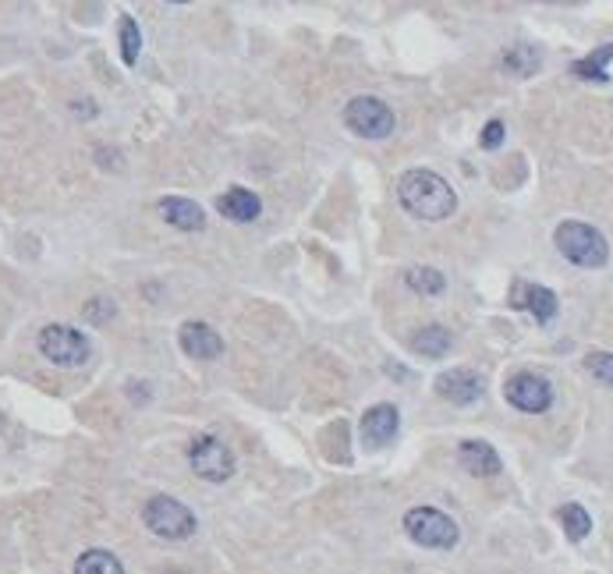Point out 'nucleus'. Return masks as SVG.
<instances>
[{
	"mask_svg": "<svg viewBox=\"0 0 613 574\" xmlns=\"http://www.w3.org/2000/svg\"><path fill=\"white\" fill-rule=\"evenodd\" d=\"M397 199L412 217L422 220H447L458 210V195L451 181L440 178L436 171H408L397 181Z\"/></svg>",
	"mask_w": 613,
	"mask_h": 574,
	"instance_id": "obj_1",
	"label": "nucleus"
},
{
	"mask_svg": "<svg viewBox=\"0 0 613 574\" xmlns=\"http://www.w3.org/2000/svg\"><path fill=\"white\" fill-rule=\"evenodd\" d=\"M557 249L564 259H571L575 266H585V270H599L610 259V245L606 238L596 231V227L582 224V220H564L557 227Z\"/></svg>",
	"mask_w": 613,
	"mask_h": 574,
	"instance_id": "obj_2",
	"label": "nucleus"
},
{
	"mask_svg": "<svg viewBox=\"0 0 613 574\" xmlns=\"http://www.w3.org/2000/svg\"><path fill=\"white\" fill-rule=\"evenodd\" d=\"M39 344V355L47 358V362L61 365V369H78V365H86L89 355H93V344L82 330L68 323H50L39 330L36 337Z\"/></svg>",
	"mask_w": 613,
	"mask_h": 574,
	"instance_id": "obj_3",
	"label": "nucleus"
},
{
	"mask_svg": "<svg viewBox=\"0 0 613 574\" xmlns=\"http://www.w3.org/2000/svg\"><path fill=\"white\" fill-rule=\"evenodd\" d=\"M404 532L412 536V543L426 546V550H454L458 546V525L436 507H412L404 514Z\"/></svg>",
	"mask_w": 613,
	"mask_h": 574,
	"instance_id": "obj_4",
	"label": "nucleus"
},
{
	"mask_svg": "<svg viewBox=\"0 0 613 574\" xmlns=\"http://www.w3.org/2000/svg\"><path fill=\"white\" fill-rule=\"evenodd\" d=\"M142 521L156 539H171V543H181L195 532V514L174 497H153L142 507Z\"/></svg>",
	"mask_w": 613,
	"mask_h": 574,
	"instance_id": "obj_5",
	"label": "nucleus"
},
{
	"mask_svg": "<svg viewBox=\"0 0 613 574\" xmlns=\"http://www.w3.org/2000/svg\"><path fill=\"white\" fill-rule=\"evenodd\" d=\"M188 465L199 479L227 482L234 475V454L220 436H195L188 443Z\"/></svg>",
	"mask_w": 613,
	"mask_h": 574,
	"instance_id": "obj_6",
	"label": "nucleus"
},
{
	"mask_svg": "<svg viewBox=\"0 0 613 574\" xmlns=\"http://www.w3.org/2000/svg\"><path fill=\"white\" fill-rule=\"evenodd\" d=\"M344 125L362 139H387L394 132V110L380 96H355L344 107Z\"/></svg>",
	"mask_w": 613,
	"mask_h": 574,
	"instance_id": "obj_7",
	"label": "nucleus"
},
{
	"mask_svg": "<svg viewBox=\"0 0 613 574\" xmlns=\"http://www.w3.org/2000/svg\"><path fill=\"white\" fill-rule=\"evenodd\" d=\"M504 397L507 404H514L518 412H528V415H539L546 412L553 404V387L546 376H536V373H518L507 380L504 387Z\"/></svg>",
	"mask_w": 613,
	"mask_h": 574,
	"instance_id": "obj_8",
	"label": "nucleus"
},
{
	"mask_svg": "<svg viewBox=\"0 0 613 574\" xmlns=\"http://www.w3.org/2000/svg\"><path fill=\"white\" fill-rule=\"evenodd\" d=\"M397 429H401V412H397L394 404H373L362 415V440L369 447H387L397 436Z\"/></svg>",
	"mask_w": 613,
	"mask_h": 574,
	"instance_id": "obj_9",
	"label": "nucleus"
},
{
	"mask_svg": "<svg viewBox=\"0 0 613 574\" xmlns=\"http://www.w3.org/2000/svg\"><path fill=\"white\" fill-rule=\"evenodd\" d=\"M178 341L188 358H202V362H210V358H217L220 351H224V337H220L210 323H195V319L181 326Z\"/></svg>",
	"mask_w": 613,
	"mask_h": 574,
	"instance_id": "obj_10",
	"label": "nucleus"
},
{
	"mask_svg": "<svg viewBox=\"0 0 613 574\" xmlns=\"http://www.w3.org/2000/svg\"><path fill=\"white\" fill-rule=\"evenodd\" d=\"M436 394L447 397L451 404H475L482 397V380L472 369H451L436 376Z\"/></svg>",
	"mask_w": 613,
	"mask_h": 574,
	"instance_id": "obj_11",
	"label": "nucleus"
},
{
	"mask_svg": "<svg viewBox=\"0 0 613 574\" xmlns=\"http://www.w3.org/2000/svg\"><path fill=\"white\" fill-rule=\"evenodd\" d=\"M160 217L171 227H178V231H202V227H206V213H202L199 202L178 199V195L160 199Z\"/></svg>",
	"mask_w": 613,
	"mask_h": 574,
	"instance_id": "obj_12",
	"label": "nucleus"
},
{
	"mask_svg": "<svg viewBox=\"0 0 613 574\" xmlns=\"http://www.w3.org/2000/svg\"><path fill=\"white\" fill-rule=\"evenodd\" d=\"M458 461H461V468H465V472L482 475V479H489V475H500V454L489 447L486 440H465L458 447Z\"/></svg>",
	"mask_w": 613,
	"mask_h": 574,
	"instance_id": "obj_13",
	"label": "nucleus"
},
{
	"mask_svg": "<svg viewBox=\"0 0 613 574\" xmlns=\"http://www.w3.org/2000/svg\"><path fill=\"white\" fill-rule=\"evenodd\" d=\"M217 210L224 213L227 220H238V224H249L263 213V202H259L256 192L249 188H227L224 195L217 199Z\"/></svg>",
	"mask_w": 613,
	"mask_h": 574,
	"instance_id": "obj_14",
	"label": "nucleus"
},
{
	"mask_svg": "<svg viewBox=\"0 0 613 574\" xmlns=\"http://www.w3.org/2000/svg\"><path fill=\"white\" fill-rule=\"evenodd\" d=\"M514 305H525L539 323H550V319L557 316V295H553L550 287H539V284L514 287Z\"/></svg>",
	"mask_w": 613,
	"mask_h": 574,
	"instance_id": "obj_15",
	"label": "nucleus"
},
{
	"mask_svg": "<svg viewBox=\"0 0 613 574\" xmlns=\"http://www.w3.org/2000/svg\"><path fill=\"white\" fill-rule=\"evenodd\" d=\"M451 330L447 326H440V323H429V326H422L419 334L412 337V348L419 351V355H426V358H440V355H447L451 351Z\"/></svg>",
	"mask_w": 613,
	"mask_h": 574,
	"instance_id": "obj_16",
	"label": "nucleus"
},
{
	"mask_svg": "<svg viewBox=\"0 0 613 574\" xmlns=\"http://www.w3.org/2000/svg\"><path fill=\"white\" fill-rule=\"evenodd\" d=\"M75 574H125V564L110 550H86L75 560Z\"/></svg>",
	"mask_w": 613,
	"mask_h": 574,
	"instance_id": "obj_17",
	"label": "nucleus"
},
{
	"mask_svg": "<svg viewBox=\"0 0 613 574\" xmlns=\"http://www.w3.org/2000/svg\"><path fill=\"white\" fill-rule=\"evenodd\" d=\"M557 521L564 525L567 539H575V543H582V539L592 532V518H589V511H585L582 504H564L557 511Z\"/></svg>",
	"mask_w": 613,
	"mask_h": 574,
	"instance_id": "obj_18",
	"label": "nucleus"
},
{
	"mask_svg": "<svg viewBox=\"0 0 613 574\" xmlns=\"http://www.w3.org/2000/svg\"><path fill=\"white\" fill-rule=\"evenodd\" d=\"M539 64H543L539 50H536V47H525V43H518V47H511V50L504 54V68L511 71V75H518V78L536 75Z\"/></svg>",
	"mask_w": 613,
	"mask_h": 574,
	"instance_id": "obj_19",
	"label": "nucleus"
},
{
	"mask_svg": "<svg viewBox=\"0 0 613 574\" xmlns=\"http://www.w3.org/2000/svg\"><path fill=\"white\" fill-rule=\"evenodd\" d=\"M408 287L412 291H419V295H440L443 287H447V277H443L440 270H433V266H415V270H408Z\"/></svg>",
	"mask_w": 613,
	"mask_h": 574,
	"instance_id": "obj_20",
	"label": "nucleus"
},
{
	"mask_svg": "<svg viewBox=\"0 0 613 574\" xmlns=\"http://www.w3.org/2000/svg\"><path fill=\"white\" fill-rule=\"evenodd\" d=\"M117 32H121V57H125V64L132 68L135 61H139V50H142V32L139 25H135V18H121V25H117Z\"/></svg>",
	"mask_w": 613,
	"mask_h": 574,
	"instance_id": "obj_21",
	"label": "nucleus"
},
{
	"mask_svg": "<svg viewBox=\"0 0 613 574\" xmlns=\"http://www.w3.org/2000/svg\"><path fill=\"white\" fill-rule=\"evenodd\" d=\"M610 57H613V47L606 43V47H599L596 54H589L585 61H575V75L578 78H599V82H606L610 75L603 71V64L610 61Z\"/></svg>",
	"mask_w": 613,
	"mask_h": 574,
	"instance_id": "obj_22",
	"label": "nucleus"
},
{
	"mask_svg": "<svg viewBox=\"0 0 613 574\" xmlns=\"http://www.w3.org/2000/svg\"><path fill=\"white\" fill-rule=\"evenodd\" d=\"M585 369H589L599 383L613 387V355L610 351H589V355H585Z\"/></svg>",
	"mask_w": 613,
	"mask_h": 574,
	"instance_id": "obj_23",
	"label": "nucleus"
},
{
	"mask_svg": "<svg viewBox=\"0 0 613 574\" xmlns=\"http://www.w3.org/2000/svg\"><path fill=\"white\" fill-rule=\"evenodd\" d=\"M86 316L93 319V323H103V319L114 316V302H107V298H93L86 309Z\"/></svg>",
	"mask_w": 613,
	"mask_h": 574,
	"instance_id": "obj_24",
	"label": "nucleus"
},
{
	"mask_svg": "<svg viewBox=\"0 0 613 574\" xmlns=\"http://www.w3.org/2000/svg\"><path fill=\"white\" fill-rule=\"evenodd\" d=\"M500 142H504V121H489V125L482 128V146L497 149Z\"/></svg>",
	"mask_w": 613,
	"mask_h": 574,
	"instance_id": "obj_25",
	"label": "nucleus"
}]
</instances>
